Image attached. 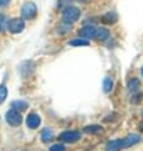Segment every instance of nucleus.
<instances>
[{
  "instance_id": "obj_23",
  "label": "nucleus",
  "mask_w": 143,
  "mask_h": 151,
  "mask_svg": "<svg viewBox=\"0 0 143 151\" xmlns=\"http://www.w3.org/2000/svg\"><path fill=\"white\" fill-rule=\"evenodd\" d=\"M142 75H143V68H142Z\"/></svg>"
},
{
  "instance_id": "obj_1",
  "label": "nucleus",
  "mask_w": 143,
  "mask_h": 151,
  "mask_svg": "<svg viewBox=\"0 0 143 151\" xmlns=\"http://www.w3.org/2000/svg\"><path fill=\"white\" fill-rule=\"evenodd\" d=\"M80 15H81V12H80L79 8L76 6H67L65 8L64 13H62V19L66 24H71V23H75L76 20H79Z\"/></svg>"
},
{
  "instance_id": "obj_20",
  "label": "nucleus",
  "mask_w": 143,
  "mask_h": 151,
  "mask_svg": "<svg viewBox=\"0 0 143 151\" xmlns=\"http://www.w3.org/2000/svg\"><path fill=\"white\" fill-rule=\"evenodd\" d=\"M6 18H5V15H0V32L3 31L4 28L6 27Z\"/></svg>"
},
{
  "instance_id": "obj_9",
  "label": "nucleus",
  "mask_w": 143,
  "mask_h": 151,
  "mask_svg": "<svg viewBox=\"0 0 143 151\" xmlns=\"http://www.w3.org/2000/svg\"><path fill=\"white\" fill-rule=\"evenodd\" d=\"M120 150H123V141L120 138L108 142L107 146H105V151H120Z\"/></svg>"
},
{
  "instance_id": "obj_17",
  "label": "nucleus",
  "mask_w": 143,
  "mask_h": 151,
  "mask_svg": "<svg viewBox=\"0 0 143 151\" xmlns=\"http://www.w3.org/2000/svg\"><path fill=\"white\" fill-rule=\"evenodd\" d=\"M138 88H139V80H138V79H132V80L129 81V84H128L129 91L134 93L136 90H138Z\"/></svg>"
},
{
  "instance_id": "obj_15",
  "label": "nucleus",
  "mask_w": 143,
  "mask_h": 151,
  "mask_svg": "<svg viewBox=\"0 0 143 151\" xmlns=\"http://www.w3.org/2000/svg\"><path fill=\"white\" fill-rule=\"evenodd\" d=\"M42 141L43 142H48V141H51L52 140V131L49 128H44L43 131H42Z\"/></svg>"
},
{
  "instance_id": "obj_10",
  "label": "nucleus",
  "mask_w": 143,
  "mask_h": 151,
  "mask_svg": "<svg viewBox=\"0 0 143 151\" xmlns=\"http://www.w3.org/2000/svg\"><path fill=\"white\" fill-rule=\"evenodd\" d=\"M110 33L107 28H96L95 29V35H94V40H98V41H105L109 38Z\"/></svg>"
},
{
  "instance_id": "obj_7",
  "label": "nucleus",
  "mask_w": 143,
  "mask_h": 151,
  "mask_svg": "<svg viewBox=\"0 0 143 151\" xmlns=\"http://www.w3.org/2000/svg\"><path fill=\"white\" fill-rule=\"evenodd\" d=\"M41 124V117L36 113H29L27 117V126L31 129H36Z\"/></svg>"
},
{
  "instance_id": "obj_14",
  "label": "nucleus",
  "mask_w": 143,
  "mask_h": 151,
  "mask_svg": "<svg viewBox=\"0 0 143 151\" xmlns=\"http://www.w3.org/2000/svg\"><path fill=\"white\" fill-rule=\"evenodd\" d=\"M84 131H85L86 133H90V135H94V133H99V132H102V127L100 126H87V127L84 128Z\"/></svg>"
},
{
  "instance_id": "obj_19",
  "label": "nucleus",
  "mask_w": 143,
  "mask_h": 151,
  "mask_svg": "<svg viewBox=\"0 0 143 151\" xmlns=\"http://www.w3.org/2000/svg\"><path fill=\"white\" fill-rule=\"evenodd\" d=\"M49 151H65V146L61 145V144L52 145L51 147H49Z\"/></svg>"
},
{
  "instance_id": "obj_2",
  "label": "nucleus",
  "mask_w": 143,
  "mask_h": 151,
  "mask_svg": "<svg viewBox=\"0 0 143 151\" xmlns=\"http://www.w3.org/2000/svg\"><path fill=\"white\" fill-rule=\"evenodd\" d=\"M24 27H26V24H24V20L22 18H13V19H10L6 22L8 31L10 33H14V35L20 33L24 29Z\"/></svg>"
},
{
  "instance_id": "obj_22",
  "label": "nucleus",
  "mask_w": 143,
  "mask_h": 151,
  "mask_svg": "<svg viewBox=\"0 0 143 151\" xmlns=\"http://www.w3.org/2000/svg\"><path fill=\"white\" fill-rule=\"evenodd\" d=\"M11 1V0H0V8H4V6H6L8 4H9Z\"/></svg>"
},
{
  "instance_id": "obj_6",
  "label": "nucleus",
  "mask_w": 143,
  "mask_h": 151,
  "mask_svg": "<svg viewBox=\"0 0 143 151\" xmlns=\"http://www.w3.org/2000/svg\"><path fill=\"white\" fill-rule=\"evenodd\" d=\"M122 141H123V150H124V149L130 147V146L137 145L138 142H141V136L134 135V133H133V135H129L125 138H122Z\"/></svg>"
},
{
  "instance_id": "obj_16",
  "label": "nucleus",
  "mask_w": 143,
  "mask_h": 151,
  "mask_svg": "<svg viewBox=\"0 0 143 151\" xmlns=\"http://www.w3.org/2000/svg\"><path fill=\"white\" fill-rule=\"evenodd\" d=\"M112 88H113V80H112V78H105L104 79V83H103V89L105 93H109V91L112 90Z\"/></svg>"
},
{
  "instance_id": "obj_11",
  "label": "nucleus",
  "mask_w": 143,
  "mask_h": 151,
  "mask_svg": "<svg viewBox=\"0 0 143 151\" xmlns=\"http://www.w3.org/2000/svg\"><path fill=\"white\" fill-rule=\"evenodd\" d=\"M11 108L15 111H24L28 108V103L24 102V100H15V102L11 103Z\"/></svg>"
},
{
  "instance_id": "obj_5",
  "label": "nucleus",
  "mask_w": 143,
  "mask_h": 151,
  "mask_svg": "<svg viewBox=\"0 0 143 151\" xmlns=\"http://www.w3.org/2000/svg\"><path fill=\"white\" fill-rule=\"evenodd\" d=\"M81 138V133L77 132V131H65L60 135V140L64 141V142H76Z\"/></svg>"
},
{
  "instance_id": "obj_24",
  "label": "nucleus",
  "mask_w": 143,
  "mask_h": 151,
  "mask_svg": "<svg viewBox=\"0 0 143 151\" xmlns=\"http://www.w3.org/2000/svg\"><path fill=\"white\" fill-rule=\"evenodd\" d=\"M142 116H143V112H142Z\"/></svg>"
},
{
  "instance_id": "obj_3",
  "label": "nucleus",
  "mask_w": 143,
  "mask_h": 151,
  "mask_svg": "<svg viewBox=\"0 0 143 151\" xmlns=\"http://www.w3.org/2000/svg\"><path fill=\"white\" fill-rule=\"evenodd\" d=\"M5 118H6V122L9 123L10 126H14V127H16V126H19V124H22V116H20V113L18 111H15V109H10V111H8L6 112V114H5Z\"/></svg>"
},
{
  "instance_id": "obj_8",
  "label": "nucleus",
  "mask_w": 143,
  "mask_h": 151,
  "mask_svg": "<svg viewBox=\"0 0 143 151\" xmlns=\"http://www.w3.org/2000/svg\"><path fill=\"white\" fill-rule=\"evenodd\" d=\"M95 27L94 26H85L81 31H80V36H81V38H85V40H91L94 38V35H95Z\"/></svg>"
},
{
  "instance_id": "obj_12",
  "label": "nucleus",
  "mask_w": 143,
  "mask_h": 151,
  "mask_svg": "<svg viewBox=\"0 0 143 151\" xmlns=\"http://www.w3.org/2000/svg\"><path fill=\"white\" fill-rule=\"evenodd\" d=\"M70 45L74 46V47H80V46H89L90 45V41H87L85 38H76V40H72L70 41Z\"/></svg>"
},
{
  "instance_id": "obj_13",
  "label": "nucleus",
  "mask_w": 143,
  "mask_h": 151,
  "mask_svg": "<svg viewBox=\"0 0 143 151\" xmlns=\"http://www.w3.org/2000/svg\"><path fill=\"white\" fill-rule=\"evenodd\" d=\"M117 19L118 18H117V15L114 13H108V14H105L102 18L103 23H105V24H113V23L117 22Z\"/></svg>"
},
{
  "instance_id": "obj_4",
  "label": "nucleus",
  "mask_w": 143,
  "mask_h": 151,
  "mask_svg": "<svg viewBox=\"0 0 143 151\" xmlns=\"http://www.w3.org/2000/svg\"><path fill=\"white\" fill-rule=\"evenodd\" d=\"M37 15V5L34 3H26L22 6L23 19H33Z\"/></svg>"
},
{
  "instance_id": "obj_18",
  "label": "nucleus",
  "mask_w": 143,
  "mask_h": 151,
  "mask_svg": "<svg viewBox=\"0 0 143 151\" xmlns=\"http://www.w3.org/2000/svg\"><path fill=\"white\" fill-rule=\"evenodd\" d=\"M6 96H8V89H6V86L3 84V85H0V104H3L4 102H5Z\"/></svg>"
},
{
  "instance_id": "obj_21",
  "label": "nucleus",
  "mask_w": 143,
  "mask_h": 151,
  "mask_svg": "<svg viewBox=\"0 0 143 151\" xmlns=\"http://www.w3.org/2000/svg\"><path fill=\"white\" fill-rule=\"evenodd\" d=\"M70 3H71V0H60V3H58V6L62 8V6H70Z\"/></svg>"
}]
</instances>
